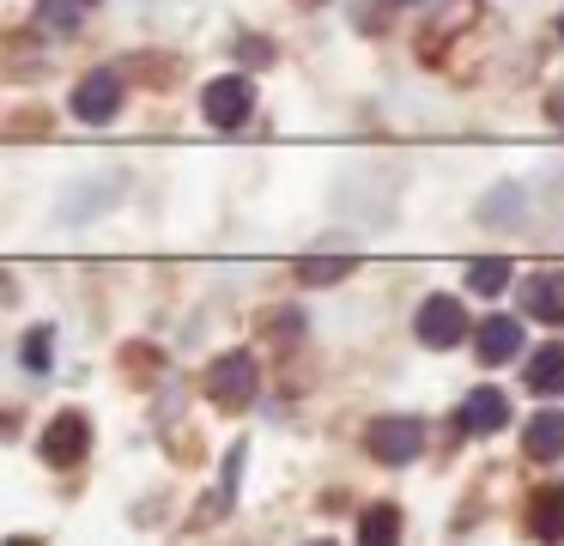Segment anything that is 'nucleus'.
<instances>
[{
  "instance_id": "19",
  "label": "nucleus",
  "mask_w": 564,
  "mask_h": 546,
  "mask_svg": "<svg viewBox=\"0 0 564 546\" xmlns=\"http://www.w3.org/2000/svg\"><path fill=\"white\" fill-rule=\"evenodd\" d=\"M297 328H304V322H297V310H280V315H273V340H292Z\"/></svg>"
},
{
  "instance_id": "9",
  "label": "nucleus",
  "mask_w": 564,
  "mask_h": 546,
  "mask_svg": "<svg viewBox=\"0 0 564 546\" xmlns=\"http://www.w3.org/2000/svg\"><path fill=\"white\" fill-rule=\"evenodd\" d=\"M462 425L479 437L503 431V425H510V395H503V388H474V395L462 400Z\"/></svg>"
},
{
  "instance_id": "18",
  "label": "nucleus",
  "mask_w": 564,
  "mask_h": 546,
  "mask_svg": "<svg viewBox=\"0 0 564 546\" xmlns=\"http://www.w3.org/2000/svg\"><path fill=\"white\" fill-rule=\"evenodd\" d=\"M50 346H55V328H31V340H25V364L31 371H50Z\"/></svg>"
},
{
  "instance_id": "17",
  "label": "nucleus",
  "mask_w": 564,
  "mask_h": 546,
  "mask_svg": "<svg viewBox=\"0 0 564 546\" xmlns=\"http://www.w3.org/2000/svg\"><path fill=\"white\" fill-rule=\"evenodd\" d=\"M516 213H522V189H510V182L479 201V218H486V225H491V218H516Z\"/></svg>"
},
{
  "instance_id": "7",
  "label": "nucleus",
  "mask_w": 564,
  "mask_h": 546,
  "mask_svg": "<svg viewBox=\"0 0 564 546\" xmlns=\"http://www.w3.org/2000/svg\"><path fill=\"white\" fill-rule=\"evenodd\" d=\"M474 352L479 364H503L522 352V322L516 315H486V322H474Z\"/></svg>"
},
{
  "instance_id": "12",
  "label": "nucleus",
  "mask_w": 564,
  "mask_h": 546,
  "mask_svg": "<svg viewBox=\"0 0 564 546\" xmlns=\"http://www.w3.org/2000/svg\"><path fill=\"white\" fill-rule=\"evenodd\" d=\"M528 388H534L540 400H558L564 395V346H558V340H546L540 352H528Z\"/></svg>"
},
{
  "instance_id": "15",
  "label": "nucleus",
  "mask_w": 564,
  "mask_h": 546,
  "mask_svg": "<svg viewBox=\"0 0 564 546\" xmlns=\"http://www.w3.org/2000/svg\"><path fill=\"white\" fill-rule=\"evenodd\" d=\"M358 267V255H304L297 261V279L304 286H334V279H346Z\"/></svg>"
},
{
  "instance_id": "8",
  "label": "nucleus",
  "mask_w": 564,
  "mask_h": 546,
  "mask_svg": "<svg viewBox=\"0 0 564 546\" xmlns=\"http://www.w3.org/2000/svg\"><path fill=\"white\" fill-rule=\"evenodd\" d=\"M522 449H528V461H558L564 456V413L540 407L534 419L522 425Z\"/></svg>"
},
{
  "instance_id": "22",
  "label": "nucleus",
  "mask_w": 564,
  "mask_h": 546,
  "mask_svg": "<svg viewBox=\"0 0 564 546\" xmlns=\"http://www.w3.org/2000/svg\"><path fill=\"white\" fill-rule=\"evenodd\" d=\"M558 36H564V19H558Z\"/></svg>"
},
{
  "instance_id": "13",
  "label": "nucleus",
  "mask_w": 564,
  "mask_h": 546,
  "mask_svg": "<svg viewBox=\"0 0 564 546\" xmlns=\"http://www.w3.org/2000/svg\"><path fill=\"white\" fill-rule=\"evenodd\" d=\"M406 534V522H401V510L394 504H370L365 516H358V540L365 546H394Z\"/></svg>"
},
{
  "instance_id": "6",
  "label": "nucleus",
  "mask_w": 564,
  "mask_h": 546,
  "mask_svg": "<svg viewBox=\"0 0 564 546\" xmlns=\"http://www.w3.org/2000/svg\"><path fill=\"white\" fill-rule=\"evenodd\" d=\"M86 449H91V419L86 413H55L50 431H43V461H50V468H74Z\"/></svg>"
},
{
  "instance_id": "16",
  "label": "nucleus",
  "mask_w": 564,
  "mask_h": 546,
  "mask_svg": "<svg viewBox=\"0 0 564 546\" xmlns=\"http://www.w3.org/2000/svg\"><path fill=\"white\" fill-rule=\"evenodd\" d=\"M37 19H43V31L74 36L79 19H86V0H37Z\"/></svg>"
},
{
  "instance_id": "21",
  "label": "nucleus",
  "mask_w": 564,
  "mask_h": 546,
  "mask_svg": "<svg viewBox=\"0 0 564 546\" xmlns=\"http://www.w3.org/2000/svg\"><path fill=\"white\" fill-rule=\"evenodd\" d=\"M546 116H552V128H564V85L546 97Z\"/></svg>"
},
{
  "instance_id": "20",
  "label": "nucleus",
  "mask_w": 564,
  "mask_h": 546,
  "mask_svg": "<svg viewBox=\"0 0 564 546\" xmlns=\"http://www.w3.org/2000/svg\"><path fill=\"white\" fill-rule=\"evenodd\" d=\"M243 61H249V67H256V61L268 67V61H273V43H243Z\"/></svg>"
},
{
  "instance_id": "11",
  "label": "nucleus",
  "mask_w": 564,
  "mask_h": 546,
  "mask_svg": "<svg viewBox=\"0 0 564 546\" xmlns=\"http://www.w3.org/2000/svg\"><path fill=\"white\" fill-rule=\"evenodd\" d=\"M528 534H534V540H564V480L540 485V492L528 497Z\"/></svg>"
},
{
  "instance_id": "10",
  "label": "nucleus",
  "mask_w": 564,
  "mask_h": 546,
  "mask_svg": "<svg viewBox=\"0 0 564 546\" xmlns=\"http://www.w3.org/2000/svg\"><path fill=\"white\" fill-rule=\"evenodd\" d=\"M522 310L534 315V322H558V315H564V267L522 279Z\"/></svg>"
},
{
  "instance_id": "5",
  "label": "nucleus",
  "mask_w": 564,
  "mask_h": 546,
  "mask_svg": "<svg viewBox=\"0 0 564 546\" xmlns=\"http://www.w3.org/2000/svg\"><path fill=\"white\" fill-rule=\"evenodd\" d=\"M116 109H122V73L104 67V73H86V79L74 85V116L79 121H116Z\"/></svg>"
},
{
  "instance_id": "3",
  "label": "nucleus",
  "mask_w": 564,
  "mask_h": 546,
  "mask_svg": "<svg viewBox=\"0 0 564 546\" xmlns=\"http://www.w3.org/2000/svg\"><path fill=\"white\" fill-rule=\"evenodd\" d=\"M249 109H256V85H249V73H219V79L200 92V116H207L213 128H243Z\"/></svg>"
},
{
  "instance_id": "14",
  "label": "nucleus",
  "mask_w": 564,
  "mask_h": 546,
  "mask_svg": "<svg viewBox=\"0 0 564 546\" xmlns=\"http://www.w3.org/2000/svg\"><path fill=\"white\" fill-rule=\"evenodd\" d=\"M510 279H516V267L503 261V255H479V261H467V286H474L479 298H498Z\"/></svg>"
},
{
  "instance_id": "4",
  "label": "nucleus",
  "mask_w": 564,
  "mask_h": 546,
  "mask_svg": "<svg viewBox=\"0 0 564 546\" xmlns=\"http://www.w3.org/2000/svg\"><path fill=\"white\" fill-rule=\"evenodd\" d=\"M365 449L382 468H406L425 449V425L419 419H377V425H365Z\"/></svg>"
},
{
  "instance_id": "2",
  "label": "nucleus",
  "mask_w": 564,
  "mask_h": 546,
  "mask_svg": "<svg viewBox=\"0 0 564 546\" xmlns=\"http://www.w3.org/2000/svg\"><path fill=\"white\" fill-rule=\"evenodd\" d=\"M413 328H419V340H425L431 352H449V346H462V340L474 334V322H467V310H462L455 291H431V298L419 303Z\"/></svg>"
},
{
  "instance_id": "1",
  "label": "nucleus",
  "mask_w": 564,
  "mask_h": 546,
  "mask_svg": "<svg viewBox=\"0 0 564 546\" xmlns=\"http://www.w3.org/2000/svg\"><path fill=\"white\" fill-rule=\"evenodd\" d=\"M207 400L213 407H225V413H243L249 400L261 395V364L249 358V352H225V358H213L207 364Z\"/></svg>"
}]
</instances>
